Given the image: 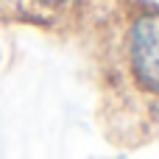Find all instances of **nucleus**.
<instances>
[{
    "label": "nucleus",
    "mask_w": 159,
    "mask_h": 159,
    "mask_svg": "<svg viewBox=\"0 0 159 159\" xmlns=\"http://www.w3.org/2000/svg\"><path fill=\"white\" fill-rule=\"evenodd\" d=\"M34 6H42V8H59V6H64V3H70V0H31Z\"/></svg>",
    "instance_id": "obj_2"
},
{
    "label": "nucleus",
    "mask_w": 159,
    "mask_h": 159,
    "mask_svg": "<svg viewBox=\"0 0 159 159\" xmlns=\"http://www.w3.org/2000/svg\"><path fill=\"white\" fill-rule=\"evenodd\" d=\"M126 48L134 81L143 89L159 95V14H143L134 20L126 36Z\"/></svg>",
    "instance_id": "obj_1"
}]
</instances>
